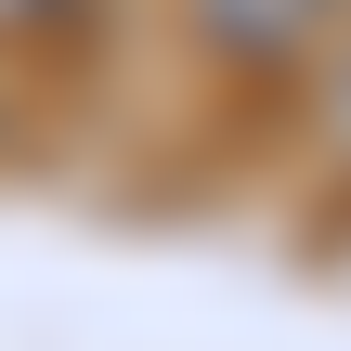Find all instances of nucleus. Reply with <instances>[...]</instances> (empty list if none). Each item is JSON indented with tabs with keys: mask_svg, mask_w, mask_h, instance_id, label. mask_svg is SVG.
I'll return each mask as SVG.
<instances>
[{
	"mask_svg": "<svg viewBox=\"0 0 351 351\" xmlns=\"http://www.w3.org/2000/svg\"><path fill=\"white\" fill-rule=\"evenodd\" d=\"M326 13H339V0H195V39H208L221 65H287Z\"/></svg>",
	"mask_w": 351,
	"mask_h": 351,
	"instance_id": "1",
	"label": "nucleus"
},
{
	"mask_svg": "<svg viewBox=\"0 0 351 351\" xmlns=\"http://www.w3.org/2000/svg\"><path fill=\"white\" fill-rule=\"evenodd\" d=\"M65 13H91V0H0V39H39V26H65Z\"/></svg>",
	"mask_w": 351,
	"mask_h": 351,
	"instance_id": "2",
	"label": "nucleus"
},
{
	"mask_svg": "<svg viewBox=\"0 0 351 351\" xmlns=\"http://www.w3.org/2000/svg\"><path fill=\"white\" fill-rule=\"evenodd\" d=\"M326 130L351 143V52H339V78H326Z\"/></svg>",
	"mask_w": 351,
	"mask_h": 351,
	"instance_id": "3",
	"label": "nucleus"
}]
</instances>
